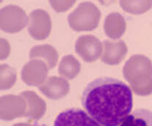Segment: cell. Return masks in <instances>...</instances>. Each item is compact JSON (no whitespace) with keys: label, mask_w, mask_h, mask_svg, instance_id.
Listing matches in <instances>:
<instances>
[{"label":"cell","mask_w":152,"mask_h":126,"mask_svg":"<svg viewBox=\"0 0 152 126\" xmlns=\"http://www.w3.org/2000/svg\"><path fill=\"white\" fill-rule=\"evenodd\" d=\"M76 51L87 63L96 61L102 51V44L97 38L84 35L78 38L75 45Z\"/></svg>","instance_id":"4"},{"label":"cell","mask_w":152,"mask_h":126,"mask_svg":"<svg viewBox=\"0 0 152 126\" xmlns=\"http://www.w3.org/2000/svg\"><path fill=\"white\" fill-rule=\"evenodd\" d=\"M54 126H103L78 108H71L60 112L56 117Z\"/></svg>","instance_id":"3"},{"label":"cell","mask_w":152,"mask_h":126,"mask_svg":"<svg viewBox=\"0 0 152 126\" xmlns=\"http://www.w3.org/2000/svg\"><path fill=\"white\" fill-rule=\"evenodd\" d=\"M101 18V13L96 5L91 2L80 4L69 15V23L76 31H90L96 29Z\"/></svg>","instance_id":"2"},{"label":"cell","mask_w":152,"mask_h":126,"mask_svg":"<svg viewBox=\"0 0 152 126\" xmlns=\"http://www.w3.org/2000/svg\"><path fill=\"white\" fill-rule=\"evenodd\" d=\"M87 113L103 126H118L132 109L131 89L112 77H101L88 84L82 95Z\"/></svg>","instance_id":"1"},{"label":"cell","mask_w":152,"mask_h":126,"mask_svg":"<svg viewBox=\"0 0 152 126\" xmlns=\"http://www.w3.org/2000/svg\"><path fill=\"white\" fill-rule=\"evenodd\" d=\"M80 71V64L72 55H67L62 60L59 66V74L69 79L77 76Z\"/></svg>","instance_id":"7"},{"label":"cell","mask_w":152,"mask_h":126,"mask_svg":"<svg viewBox=\"0 0 152 126\" xmlns=\"http://www.w3.org/2000/svg\"><path fill=\"white\" fill-rule=\"evenodd\" d=\"M104 53L102 57V60L105 63L109 65H117L124 58L126 51L122 52H115V51L121 50L126 48L125 43L123 40L118 41H110V40H104Z\"/></svg>","instance_id":"5"},{"label":"cell","mask_w":152,"mask_h":126,"mask_svg":"<svg viewBox=\"0 0 152 126\" xmlns=\"http://www.w3.org/2000/svg\"><path fill=\"white\" fill-rule=\"evenodd\" d=\"M119 126H152V111L138 109L129 115Z\"/></svg>","instance_id":"6"}]
</instances>
